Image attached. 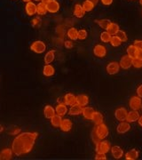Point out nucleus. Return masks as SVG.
I'll use <instances>...</instances> for the list:
<instances>
[{
	"mask_svg": "<svg viewBox=\"0 0 142 160\" xmlns=\"http://www.w3.org/2000/svg\"><path fill=\"white\" fill-rule=\"evenodd\" d=\"M127 54L131 58V59H133V58H136V54H137V52H138V49L136 48V46H134V45H131V46H129L127 47Z\"/></svg>",
	"mask_w": 142,
	"mask_h": 160,
	"instance_id": "obj_33",
	"label": "nucleus"
},
{
	"mask_svg": "<svg viewBox=\"0 0 142 160\" xmlns=\"http://www.w3.org/2000/svg\"><path fill=\"white\" fill-rule=\"evenodd\" d=\"M73 13L76 17L77 18H83L85 16V12L83 8L82 5H79V4H76L74 7V11H73Z\"/></svg>",
	"mask_w": 142,
	"mask_h": 160,
	"instance_id": "obj_22",
	"label": "nucleus"
},
{
	"mask_svg": "<svg viewBox=\"0 0 142 160\" xmlns=\"http://www.w3.org/2000/svg\"><path fill=\"white\" fill-rule=\"evenodd\" d=\"M67 35H68V38L70 40H77L78 39V30L74 28V27H72V28H70V29H68V32H67Z\"/></svg>",
	"mask_w": 142,
	"mask_h": 160,
	"instance_id": "obj_29",
	"label": "nucleus"
},
{
	"mask_svg": "<svg viewBox=\"0 0 142 160\" xmlns=\"http://www.w3.org/2000/svg\"><path fill=\"white\" fill-rule=\"evenodd\" d=\"M89 1H91V2H92V3H93L94 5H96L97 3L99 2V0H89Z\"/></svg>",
	"mask_w": 142,
	"mask_h": 160,
	"instance_id": "obj_50",
	"label": "nucleus"
},
{
	"mask_svg": "<svg viewBox=\"0 0 142 160\" xmlns=\"http://www.w3.org/2000/svg\"><path fill=\"white\" fill-rule=\"evenodd\" d=\"M95 132L98 135V137L100 140H104L105 138L107 137L109 133V130L107 125H105L104 123H101L100 125H97V126L94 128Z\"/></svg>",
	"mask_w": 142,
	"mask_h": 160,
	"instance_id": "obj_2",
	"label": "nucleus"
},
{
	"mask_svg": "<svg viewBox=\"0 0 142 160\" xmlns=\"http://www.w3.org/2000/svg\"><path fill=\"white\" fill-rule=\"evenodd\" d=\"M40 23H41V20H40V18L38 17L34 18L33 21H32V25H33L34 27H37L38 25H40Z\"/></svg>",
	"mask_w": 142,
	"mask_h": 160,
	"instance_id": "obj_43",
	"label": "nucleus"
},
{
	"mask_svg": "<svg viewBox=\"0 0 142 160\" xmlns=\"http://www.w3.org/2000/svg\"><path fill=\"white\" fill-rule=\"evenodd\" d=\"M93 112H94V109H92L91 107H84L83 110H82V115L86 119L91 120Z\"/></svg>",
	"mask_w": 142,
	"mask_h": 160,
	"instance_id": "obj_23",
	"label": "nucleus"
},
{
	"mask_svg": "<svg viewBox=\"0 0 142 160\" xmlns=\"http://www.w3.org/2000/svg\"><path fill=\"white\" fill-rule=\"evenodd\" d=\"M120 30V27L119 25L117 24V23L115 22H111L109 24V26H108V29H107V31H108V33L110 35H116V33L118 32Z\"/></svg>",
	"mask_w": 142,
	"mask_h": 160,
	"instance_id": "obj_27",
	"label": "nucleus"
},
{
	"mask_svg": "<svg viewBox=\"0 0 142 160\" xmlns=\"http://www.w3.org/2000/svg\"><path fill=\"white\" fill-rule=\"evenodd\" d=\"M87 36H88V32L87 30L85 29H82L78 30V39L80 40H85L87 38Z\"/></svg>",
	"mask_w": 142,
	"mask_h": 160,
	"instance_id": "obj_38",
	"label": "nucleus"
},
{
	"mask_svg": "<svg viewBox=\"0 0 142 160\" xmlns=\"http://www.w3.org/2000/svg\"><path fill=\"white\" fill-rule=\"evenodd\" d=\"M133 43H134L133 45L136 46V48L138 49V50H140V51H142V40L137 39L135 40Z\"/></svg>",
	"mask_w": 142,
	"mask_h": 160,
	"instance_id": "obj_41",
	"label": "nucleus"
},
{
	"mask_svg": "<svg viewBox=\"0 0 142 160\" xmlns=\"http://www.w3.org/2000/svg\"><path fill=\"white\" fill-rule=\"evenodd\" d=\"M64 103L67 106H72L76 104V96H75L73 93H67L64 96Z\"/></svg>",
	"mask_w": 142,
	"mask_h": 160,
	"instance_id": "obj_16",
	"label": "nucleus"
},
{
	"mask_svg": "<svg viewBox=\"0 0 142 160\" xmlns=\"http://www.w3.org/2000/svg\"><path fill=\"white\" fill-rule=\"evenodd\" d=\"M94 22L98 24L101 29H103L104 30H107L111 22L109 20H107V19H100V20H95Z\"/></svg>",
	"mask_w": 142,
	"mask_h": 160,
	"instance_id": "obj_30",
	"label": "nucleus"
},
{
	"mask_svg": "<svg viewBox=\"0 0 142 160\" xmlns=\"http://www.w3.org/2000/svg\"><path fill=\"white\" fill-rule=\"evenodd\" d=\"M82 6H83V8H84V10L85 12H91L93 8H94V6L95 5L91 2V1H89V0H85L83 2V4H82Z\"/></svg>",
	"mask_w": 142,
	"mask_h": 160,
	"instance_id": "obj_34",
	"label": "nucleus"
},
{
	"mask_svg": "<svg viewBox=\"0 0 142 160\" xmlns=\"http://www.w3.org/2000/svg\"><path fill=\"white\" fill-rule=\"evenodd\" d=\"M12 150L10 149H4L0 152V159L9 160L12 158Z\"/></svg>",
	"mask_w": 142,
	"mask_h": 160,
	"instance_id": "obj_24",
	"label": "nucleus"
},
{
	"mask_svg": "<svg viewBox=\"0 0 142 160\" xmlns=\"http://www.w3.org/2000/svg\"><path fill=\"white\" fill-rule=\"evenodd\" d=\"M116 36L119 38V39L122 41V42H126L128 40V36L125 33L124 30H119L117 33H116Z\"/></svg>",
	"mask_w": 142,
	"mask_h": 160,
	"instance_id": "obj_37",
	"label": "nucleus"
},
{
	"mask_svg": "<svg viewBox=\"0 0 142 160\" xmlns=\"http://www.w3.org/2000/svg\"><path fill=\"white\" fill-rule=\"evenodd\" d=\"M130 129H131L130 124L128 122H124V121H121L119 124H118L117 127H116L117 132L121 133V134L125 133V132H127L128 131H130Z\"/></svg>",
	"mask_w": 142,
	"mask_h": 160,
	"instance_id": "obj_12",
	"label": "nucleus"
},
{
	"mask_svg": "<svg viewBox=\"0 0 142 160\" xmlns=\"http://www.w3.org/2000/svg\"><path fill=\"white\" fill-rule=\"evenodd\" d=\"M55 73V69L53 68V66H51V64H46V66L43 69V74L46 77H51Z\"/></svg>",
	"mask_w": 142,
	"mask_h": 160,
	"instance_id": "obj_26",
	"label": "nucleus"
},
{
	"mask_svg": "<svg viewBox=\"0 0 142 160\" xmlns=\"http://www.w3.org/2000/svg\"><path fill=\"white\" fill-rule=\"evenodd\" d=\"M114 0H100V2L102 3V5L104 6H110L112 5Z\"/></svg>",
	"mask_w": 142,
	"mask_h": 160,
	"instance_id": "obj_46",
	"label": "nucleus"
},
{
	"mask_svg": "<svg viewBox=\"0 0 142 160\" xmlns=\"http://www.w3.org/2000/svg\"><path fill=\"white\" fill-rule=\"evenodd\" d=\"M140 116V115L138 110H132V109H131L130 112H128L125 121H127L128 123H133V122H135V121H138Z\"/></svg>",
	"mask_w": 142,
	"mask_h": 160,
	"instance_id": "obj_14",
	"label": "nucleus"
},
{
	"mask_svg": "<svg viewBox=\"0 0 142 160\" xmlns=\"http://www.w3.org/2000/svg\"><path fill=\"white\" fill-rule=\"evenodd\" d=\"M111 37H112V35L109 34L107 30H105V31L100 33V40L102 41L103 43H109L110 39H111Z\"/></svg>",
	"mask_w": 142,
	"mask_h": 160,
	"instance_id": "obj_36",
	"label": "nucleus"
},
{
	"mask_svg": "<svg viewBox=\"0 0 142 160\" xmlns=\"http://www.w3.org/2000/svg\"><path fill=\"white\" fill-rule=\"evenodd\" d=\"M64 46H65V47H66V48H68V49H71V48L74 46V45H73L72 41H69V40H68V41H65V43H64Z\"/></svg>",
	"mask_w": 142,
	"mask_h": 160,
	"instance_id": "obj_44",
	"label": "nucleus"
},
{
	"mask_svg": "<svg viewBox=\"0 0 142 160\" xmlns=\"http://www.w3.org/2000/svg\"><path fill=\"white\" fill-rule=\"evenodd\" d=\"M139 2H140V6H142V0H139Z\"/></svg>",
	"mask_w": 142,
	"mask_h": 160,
	"instance_id": "obj_54",
	"label": "nucleus"
},
{
	"mask_svg": "<svg viewBox=\"0 0 142 160\" xmlns=\"http://www.w3.org/2000/svg\"><path fill=\"white\" fill-rule=\"evenodd\" d=\"M142 105L141 98L139 96H132L129 101V106L132 110H139L140 109Z\"/></svg>",
	"mask_w": 142,
	"mask_h": 160,
	"instance_id": "obj_4",
	"label": "nucleus"
},
{
	"mask_svg": "<svg viewBox=\"0 0 142 160\" xmlns=\"http://www.w3.org/2000/svg\"><path fill=\"white\" fill-rule=\"evenodd\" d=\"M89 103V97L85 94H79L76 96V104L81 107H85Z\"/></svg>",
	"mask_w": 142,
	"mask_h": 160,
	"instance_id": "obj_19",
	"label": "nucleus"
},
{
	"mask_svg": "<svg viewBox=\"0 0 142 160\" xmlns=\"http://www.w3.org/2000/svg\"><path fill=\"white\" fill-rule=\"evenodd\" d=\"M3 131H4V127H3V126L0 125V132H2Z\"/></svg>",
	"mask_w": 142,
	"mask_h": 160,
	"instance_id": "obj_52",
	"label": "nucleus"
},
{
	"mask_svg": "<svg viewBox=\"0 0 142 160\" xmlns=\"http://www.w3.org/2000/svg\"><path fill=\"white\" fill-rule=\"evenodd\" d=\"M127 114H128V111L125 108H123V107H120L118 109H115V118L118 121H125L126 120V117H127Z\"/></svg>",
	"mask_w": 142,
	"mask_h": 160,
	"instance_id": "obj_9",
	"label": "nucleus"
},
{
	"mask_svg": "<svg viewBox=\"0 0 142 160\" xmlns=\"http://www.w3.org/2000/svg\"><path fill=\"white\" fill-rule=\"evenodd\" d=\"M91 121H92L96 126L97 125L101 124V123H103V121H104L103 115L101 114L100 112H99V111H95V110H94L93 115H92V118H91Z\"/></svg>",
	"mask_w": 142,
	"mask_h": 160,
	"instance_id": "obj_21",
	"label": "nucleus"
},
{
	"mask_svg": "<svg viewBox=\"0 0 142 160\" xmlns=\"http://www.w3.org/2000/svg\"><path fill=\"white\" fill-rule=\"evenodd\" d=\"M56 114L55 109L53 107H51V105H46L44 109V115L47 119H51V118Z\"/></svg>",
	"mask_w": 142,
	"mask_h": 160,
	"instance_id": "obj_18",
	"label": "nucleus"
},
{
	"mask_svg": "<svg viewBox=\"0 0 142 160\" xmlns=\"http://www.w3.org/2000/svg\"><path fill=\"white\" fill-rule=\"evenodd\" d=\"M19 132H20V129H19V128H17L16 130H15V129H13V130L11 132V134H17Z\"/></svg>",
	"mask_w": 142,
	"mask_h": 160,
	"instance_id": "obj_48",
	"label": "nucleus"
},
{
	"mask_svg": "<svg viewBox=\"0 0 142 160\" xmlns=\"http://www.w3.org/2000/svg\"><path fill=\"white\" fill-rule=\"evenodd\" d=\"M55 111H56L57 115H60V116H65L68 112V107L65 103H59L55 108Z\"/></svg>",
	"mask_w": 142,
	"mask_h": 160,
	"instance_id": "obj_17",
	"label": "nucleus"
},
{
	"mask_svg": "<svg viewBox=\"0 0 142 160\" xmlns=\"http://www.w3.org/2000/svg\"><path fill=\"white\" fill-rule=\"evenodd\" d=\"M82 110L83 108L78 105V104H75L70 106V109H68V114L70 116H77V115L82 114Z\"/></svg>",
	"mask_w": 142,
	"mask_h": 160,
	"instance_id": "obj_20",
	"label": "nucleus"
},
{
	"mask_svg": "<svg viewBox=\"0 0 142 160\" xmlns=\"http://www.w3.org/2000/svg\"><path fill=\"white\" fill-rule=\"evenodd\" d=\"M132 66L136 69L142 68V60L138 59V58H133L132 59Z\"/></svg>",
	"mask_w": 142,
	"mask_h": 160,
	"instance_id": "obj_39",
	"label": "nucleus"
},
{
	"mask_svg": "<svg viewBox=\"0 0 142 160\" xmlns=\"http://www.w3.org/2000/svg\"><path fill=\"white\" fill-rule=\"evenodd\" d=\"M60 3L57 0H51L50 2H48L46 4V8H47V12H51V13H55L58 12L60 10Z\"/></svg>",
	"mask_w": 142,
	"mask_h": 160,
	"instance_id": "obj_10",
	"label": "nucleus"
},
{
	"mask_svg": "<svg viewBox=\"0 0 142 160\" xmlns=\"http://www.w3.org/2000/svg\"><path fill=\"white\" fill-rule=\"evenodd\" d=\"M131 1H134V0H131Z\"/></svg>",
	"mask_w": 142,
	"mask_h": 160,
	"instance_id": "obj_57",
	"label": "nucleus"
},
{
	"mask_svg": "<svg viewBox=\"0 0 142 160\" xmlns=\"http://www.w3.org/2000/svg\"><path fill=\"white\" fill-rule=\"evenodd\" d=\"M30 49L36 53H43L46 50V45L41 40H37L31 44Z\"/></svg>",
	"mask_w": 142,
	"mask_h": 160,
	"instance_id": "obj_3",
	"label": "nucleus"
},
{
	"mask_svg": "<svg viewBox=\"0 0 142 160\" xmlns=\"http://www.w3.org/2000/svg\"><path fill=\"white\" fill-rule=\"evenodd\" d=\"M37 136L38 133L35 132H24L19 133L12 144V152L18 157L29 153L33 149Z\"/></svg>",
	"mask_w": 142,
	"mask_h": 160,
	"instance_id": "obj_1",
	"label": "nucleus"
},
{
	"mask_svg": "<svg viewBox=\"0 0 142 160\" xmlns=\"http://www.w3.org/2000/svg\"><path fill=\"white\" fill-rule=\"evenodd\" d=\"M138 123H139V125L142 127V116H140V118H139V119H138Z\"/></svg>",
	"mask_w": 142,
	"mask_h": 160,
	"instance_id": "obj_49",
	"label": "nucleus"
},
{
	"mask_svg": "<svg viewBox=\"0 0 142 160\" xmlns=\"http://www.w3.org/2000/svg\"><path fill=\"white\" fill-rule=\"evenodd\" d=\"M93 54L98 58H104L107 55V48L103 45L98 44L93 47Z\"/></svg>",
	"mask_w": 142,
	"mask_h": 160,
	"instance_id": "obj_5",
	"label": "nucleus"
},
{
	"mask_svg": "<svg viewBox=\"0 0 142 160\" xmlns=\"http://www.w3.org/2000/svg\"><path fill=\"white\" fill-rule=\"evenodd\" d=\"M47 12V8H46V4L43 2H39L37 5V14L38 15H46Z\"/></svg>",
	"mask_w": 142,
	"mask_h": 160,
	"instance_id": "obj_28",
	"label": "nucleus"
},
{
	"mask_svg": "<svg viewBox=\"0 0 142 160\" xmlns=\"http://www.w3.org/2000/svg\"><path fill=\"white\" fill-rule=\"evenodd\" d=\"M110 150L112 156L115 159H120L124 156V150L119 146H113L112 148H110Z\"/></svg>",
	"mask_w": 142,
	"mask_h": 160,
	"instance_id": "obj_15",
	"label": "nucleus"
},
{
	"mask_svg": "<svg viewBox=\"0 0 142 160\" xmlns=\"http://www.w3.org/2000/svg\"><path fill=\"white\" fill-rule=\"evenodd\" d=\"M120 67L123 69H128L132 66V59L128 54H125L121 58L119 62Z\"/></svg>",
	"mask_w": 142,
	"mask_h": 160,
	"instance_id": "obj_6",
	"label": "nucleus"
},
{
	"mask_svg": "<svg viewBox=\"0 0 142 160\" xmlns=\"http://www.w3.org/2000/svg\"><path fill=\"white\" fill-rule=\"evenodd\" d=\"M120 65L117 62H111L107 65V72L109 75H115L119 72Z\"/></svg>",
	"mask_w": 142,
	"mask_h": 160,
	"instance_id": "obj_8",
	"label": "nucleus"
},
{
	"mask_svg": "<svg viewBox=\"0 0 142 160\" xmlns=\"http://www.w3.org/2000/svg\"><path fill=\"white\" fill-rule=\"evenodd\" d=\"M110 45L114 47H117V46H121V44L123 43L121 40L119 39V38L116 36V35H114L111 37V39H110Z\"/></svg>",
	"mask_w": 142,
	"mask_h": 160,
	"instance_id": "obj_35",
	"label": "nucleus"
},
{
	"mask_svg": "<svg viewBox=\"0 0 142 160\" xmlns=\"http://www.w3.org/2000/svg\"><path fill=\"white\" fill-rule=\"evenodd\" d=\"M36 2H41V0H35Z\"/></svg>",
	"mask_w": 142,
	"mask_h": 160,
	"instance_id": "obj_55",
	"label": "nucleus"
},
{
	"mask_svg": "<svg viewBox=\"0 0 142 160\" xmlns=\"http://www.w3.org/2000/svg\"><path fill=\"white\" fill-rule=\"evenodd\" d=\"M61 120H62L61 116L55 114L51 118V126H54V127H60V125H61Z\"/></svg>",
	"mask_w": 142,
	"mask_h": 160,
	"instance_id": "obj_32",
	"label": "nucleus"
},
{
	"mask_svg": "<svg viewBox=\"0 0 142 160\" xmlns=\"http://www.w3.org/2000/svg\"><path fill=\"white\" fill-rule=\"evenodd\" d=\"M95 159L96 160H106L107 159V156L106 153L103 152H97L95 156Z\"/></svg>",
	"mask_w": 142,
	"mask_h": 160,
	"instance_id": "obj_40",
	"label": "nucleus"
},
{
	"mask_svg": "<svg viewBox=\"0 0 142 160\" xmlns=\"http://www.w3.org/2000/svg\"><path fill=\"white\" fill-rule=\"evenodd\" d=\"M25 12L28 16H33L37 14V5L33 2H28L26 3L25 6Z\"/></svg>",
	"mask_w": 142,
	"mask_h": 160,
	"instance_id": "obj_11",
	"label": "nucleus"
},
{
	"mask_svg": "<svg viewBox=\"0 0 142 160\" xmlns=\"http://www.w3.org/2000/svg\"><path fill=\"white\" fill-rule=\"evenodd\" d=\"M72 126H73V124H72L71 120L68 119V118H64V119L61 120L60 128L62 132H69L71 130Z\"/></svg>",
	"mask_w": 142,
	"mask_h": 160,
	"instance_id": "obj_13",
	"label": "nucleus"
},
{
	"mask_svg": "<svg viewBox=\"0 0 142 160\" xmlns=\"http://www.w3.org/2000/svg\"><path fill=\"white\" fill-rule=\"evenodd\" d=\"M136 92H137V95H138L139 97L142 98V85L138 86Z\"/></svg>",
	"mask_w": 142,
	"mask_h": 160,
	"instance_id": "obj_45",
	"label": "nucleus"
},
{
	"mask_svg": "<svg viewBox=\"0 0 142 160\" xmlns=\"http://www.w3.org/2000/svg\"><path fill=\"white\" fill-rule=\"evenodd\" d=\"M125 159L127 160H135L139 158V151L135 149H131L125 155Z\"/></svg>",
	"mask_w": 142,
	"mask_h": 160,
	"instance_id": "obj_25",
	"label": "nucleus"
},
{
	"mask_svg": "<svg viewBox=\"0 0 142 160\" xmlns=\"http://www.w3.org/2000/svg\"><path fill=\"white\" fill-rule=\"evenodd\" d=\"M110 143L108 141H102L96 143V152H103L108 153L110 150Z\"/></svg>",
	"mask_w": 142,
	"mask_h": 160,
	"instance_id": "obj_7",
	"label": "nucleus"
},
{
	"mask_svg": "<svg viewBox=\"0 0 142 160\" xmlns=\"http://www.w3.org/2000/svg\"><path fill=\"white\" fill-rule=\"evenodd\" d=\"M51 0H41V2H43V3H45V4H47L48 2H50Z\"/></svg>",
	"mask_w": 142,
	"mask_h": 160,
	"instance_id": "obj_51",
	"label": "nucleus"
},
{
	"mask_svg": "<svg viewBox=\"0 0 142 160\" xmlns=\"http://www.w3.org/2000/svg\"><path fill=\"white\" fill-rule=\"evenodd\" d=\"M54 58H55V50H51V51L47 52L45 55V62L46 64H50L53 62Z\"/></svg>",
	"mask_w": 142,
	"mask_h": 160,
	"instance_id": "obj_31",
	"label": "nucleus"
},
{
	"mask_svg": "<svg viewBox=\"0 0 142 160\" xmlns=\"http://www.w3.org/2000/svg\"><path fill=\"white\" fill-rule=\"evenodd\" d=\"M91 139H92V142L95 143V144L100 141V140L99 139V137H98V135L96 134V132H95V130H94V129H93V131H92V132H91Z\"/></svg>",
	"mask_w": 142,
	"mask_h": 160,
	"instance_id": "obj_42",
	"label": "nucleus"
},
{
	"mask_svg": "<svg viewBox=\"0 0 142 160\" xmlns=\"http://www.w3.org/2000/svg\"><path fill=\"white\" fill-rule=\"evenodd\" d=\"M136 58L142 60V51H140V50H138V52H137V54H136Z\"/></svg>",
	"mask_w": 142,
	"mask_h": 160,
	"instance_id": "obj_47",
	"label": "nucleus"
},
{
	"mask_svg": "<svg viewBox=\"0 0 142 160\" xmlns=\"http://www.w3.org/2000/svg\"><path fill=\"white\" fill-rule=\"evenodd\" d=\"M140 109H141V110H142V105H141V108H140Z\"/></svg>",
	"mask_w": 142,
	"mask_h": 160,
	"instance_id": "obj_56",
	"label": "nucleus"
},
{
	"mask_svg": "<svg viewBox=\"0 0 142 160\" xmlns=\"http://www.w3.org/2000/svg\"><path fill=\"white\" fill-rule=\"evenodd\" d=\"M23 2H26V3H28V2H31V0H22Z\"/></svg>",
	"mask_w": 142,
	"mask_h": 160,
	"instance_id": "obj_53",
	"label": "nucleus"
}]
</instances>
